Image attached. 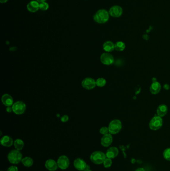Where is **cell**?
Wrapping results in <instances>:
<instances>
[{"instance_id":"cell-1","label":"cell","mask_w":170,"mask_h":171,"mask_svg":"<svg viewBox=\"0 0 170 171\" xmlns=\"http://www.w3.org/2000/svg\"><path fill=\"white\" fill-rule=\"evenodd\" d=\"M109 12L106 10H99L95 14L93 19L97 23L104 24L109 20Z\"/></svg>"},{"instance_id":"cell-2","label":"cell","mask_w":170,"mask_h":171,"mask_svg":"<svg viewBox=\"0 0 170 171\" xmlns=\"http://www.w3.org/2000/svg\"><path fill=\"white\" fill-rule=\"evenodd\" d=\"M8 161L14 165H16L22 162L23 155L20 151L13 150L10 151L8 155Z\"/></svg>"},{"instance_id":"cell-3","label":"cell","mask_w":170,"mask_h":171,"mask_svg":"<svg viewBox=\"0 0 170 171\" xmlns=\"http://www.w3.org/2000/svg\"><path fill=\"white\" fill-rule=\"evenodd\" d=\"M106 158V154L99 151H95L91 154L90 157L91 162L96 165H100L103 163Z\"/></svg>"},{"instance_id":"cell-4","label":"cell","mask_w":170,"mask_h":171,"mask_svg":"<svg viewBox=\"0 0 170 171\" xmlns=\"http://www.w3.org/2000/svg\"><path fill=\"white\" fill-rule=\"evenodd\" d=\"M108 129L110 134H117L122 129V123L117 119L112 120L109 125Z\"/></svg>"},{"instance_id":"cell-5","label":"cell","mask_w":170,"mask_h":171,"mask_svg":"<svg viewBox=\"0 0 170 171\" xmlns=\"http://www.w3.org/2000/svg\"><path fill=\"white\" fill-rule=\"evenodd\" d=\"M163 125V119L162 117L156 116L153 117L149 123V127L152 130L156 131L160 129Z\"/></svg>"},{"instance_id":"cell-6","label":"cell","mask_w":170,"mask_h":171,"mask_svg":"<svg viewBox=\"0 0 170 171\" xmlns=\"http://www.w3.org/2000/svg\"><path fill=\"white\" fill-rule=\"evenodd\" d=\"M12 111L17 115H22L26 110V105L22 101H17L12 106Z\"/></svg>"},{"instance_id":"cell-7","label":"cell","mask_w":170,"mask_h":171,"mask_svg":"<svg viewBox=\"0 0 170 171\" xmlns=\"http://www.w3.org/2000/svg\"><path fill=\"white\" fill-rule=\"evenodd\" d=\"M57 163L59 168L60 169L66 170L70 166V160L67 156L62 155L57 159Z\"/></svg>"},{"instance_id":"cell-8","label":"cell","mask_w":170,"mask_h":171,"mask_svg":"<svg viewBox=\"0 0 170 171\" xmlns=\"http://www.w3.org/2000/svg\"><path fill=\"white\" fill-rule=\"evenodd\" d=\"M82 86L86 90H92L94 89L96 86V81L91 78H86L83 80Z\"/></svg>"},{"instance_id":"cell-9","label":"cell","mask_w":170,"mask_h":171,"mask_svg":"<svg viewBox=\"0 0 170 171\" xmlns=\"http://www.w3.org/2000/svg\"><path fill=\"white\" fill-rule=\"evenodd\" d=\"M100 61L102 64L105 65H110L113 64L114 61V57L109 53H103L100 56Z\"/></svg>"},{"instance_id":"cell-10","label":"cell","mask_w":170,"mask_h":171,"mask_svg":"<svg viewBox=\"0 0 170 171\" xmlns=\"http://www.w3.org/2000/svg\"><path fill=\"white\" fill-rule=\"evenodd\" d=\"M109 13L112 17H120L123 14V9L119 6H113L109 10Z\"/></svg>"},{"instance_id":"cell-11","label":"cell","mask_w":170,"mask_h":171,"mask_svg":"<svg viewBox=\"0 0 170 171\" xmlns=\"http://www.w3.org/2000/svg\"><path fill=\"white\" fill-rule=\"evenodd\" d=\"M73 165L76 169L80 171H84L87 166L86 162L81 158L76 159L73 162Z\"/></svg>"},{"instance_id":"cell-12","label":"cell","mask_w":170,"mask_h":171,"mask_svg":"<svg viewBox=\"0 0 170 171\" xmlns=\"http://www.w3.org/2000/svg\"><path fill=\"white\" fill-rule=\"evenodd\" d=\"M113 142V137L111 134H108L103 135L101 139V144L102 146L108 147Z\"/></svg>"},{"instance_id":"cell-13","label":"cell","mask_w":170,"mask_h":171,"mask_svg":"<svg viewBox=\"0 0 170 171\" xmlns=\"http://www.w3.org/2000/svg\"><path fill=\"white\" fill-rule=\"evenodd\" d=\"M45 167L46 169L50 171H55L59 168L57 162L53 159H48L45 163Z\"/></svg>"},{"instance_id":"cell-14","label":"cell","mask_w":170,"mask_h":171,"mask_svg":"<svg viewBox=\"0 0 170 171\" xmlns=\"http://www.w3.org/2000/svg\"><path fill=\"white\" fill-rule=\"evenodd\" d=\"M40 3L37 1H32L28 4L26 6V8L28 11L31 13L37 12L39 9Z\"/></svg>"},{"instance_id":"cell-15","label":"cell","mask_w":170,"mask_h":171,"mask_svg":"<svg viewBox=\"0 0 170 171\" xmlns=\"http://www.w3.org/2000/svg\"><path fill=\"white\" fill-rule=\"evenodd\" d=\"M2 102L3 104L7 107H11L14 104V100L12 99V97L8 94L3 95Z\"/></svg>"},{"instance_id":"cell-16","label":"cell","mask_w":170,"mask_h":171,"mask_svg":"<svg viewBox=\"0 0 170 171\" xmlns=\"http://www.w3.org/2000/svg\"><path fill=\"white\" fill-rule=\"evenodd\" d=\"M119 153V151L115 147H112L108 149L106 153V158L109 159H113L117 156Z\"/></svg>"},{"instance_id":"cell-17","label":"cell","mask_w":170,"mask_h":171,"mask_svg":"<svg viewBox=\"0 0 170 171\" xmlns=\"http://www.w3.org/2000/svg\"><path fill=\"white\" fill-rule=\"evenodd\" d=\"M1 144L5 147H10L14 143L12 139L9 136H5L1 139Z\"/></svg>"},{"instance_id":"cell-18","label":"cell","mask_w":170,"mask_h":171,"mask_svg":"<svg viewBox=\"0 0 170 171\" xmlns=\"http://www.w3.org/2000/svg\"><path fill=\"white\" fill-rule=\"evenodd\" d=\"M161 86L157 81H154L150 86V92L153 95H156L161 90Z\"/></svg>"},{"instance_id":"cell-19","label":"cell","mask_w":170,"mask_h":171,"mask_svg":"<svg viewBox=\"0 0 170 171\" xmlns=\"http://www.w3.org/2000/svg\"><path fill=\"white\" fill-rule=\"evenodd\" d=\"M167 112H168V107L166 105H160L157 109V115L160 117H164L167 114Z\"/></svg>"},{"instance_id":"cell-20","label":"cell","mask_w":170,"mask_h":171,"mask_svg":"<svg viewBox=\"0 0 170 171\" xmlns=\"http://www.w3.org/2000/svg\"><path fill=\"white\" fill-rule=\"evenodd\" d=\"M103 49L108 53L111 52L115 49V44L111 41H106L103 45Z\"/></svg>"},{"instance_id":"cell-21","label":"cell","mask_w":170,"mask_h":171,"mask_svg":"<svg viewBox=\"0 0 170 171\" xmlns=\"http://www.w3.org/2000/svg\"><path fill=\"white\" fill-rule=\"evenodd\" d=\"M14 145L15 149L21 151L24 147V142L21 139H17L14 141Z\"/></svg>"},{"instance_id":"cell-22","label":"cell","mask_w":170,"mask_h":171,"mask_svg":"<svg viewBox=\"0 0 170 171\" xmlns=\"http://www.w3.org/2000/svg\"><path fill=\"white\" fill-rule=\"evenodd\" d=\"M22 163L24 166L26 167H31L34 164V161L33 159L29 157H26L24 158H23L22 160Z\"/></svg>"},{"instance_id":"cell-23","label":"cell","mask_w":170,"mask_h":171,"mask_svg":"<svg viewBox=\"0 0 170 171\" xmlns=\"http://www.w3.org/2000/svg\"><path fill=\"white\" fill-rule=\"evenodd\" d=\"M125 44L122 41H118L115 44V50L117 51H123L125 49Z\"/></svg>"},{"instance_id":"cell-24","label":"cell","mask_w":170,"mask_h":171,"mask_svg":"<svg viewBox=\"0 0 170 171\" xmlns=\"http://www.w3.org/2000/svg\"><path fill=\"white\" fill-rule=\"evenodd\" d=\"M106 84V81L103 78H98L96 81V86L99 87H103Z\"/></svg>"},{"instance_id":"cell-25","label":"cell","mask_w":170,"mask_h":171,"mask_svg":"<svg viewBox=\"0 0 170 171\" xmlns=\"http://www.w3.org/2000/svg\"><path fill=\"white\" fill-rule=\"evenodd\" d=\"M103 166L105 168H110L111 166L112 161L111 159L106 158L103 162Z\"/></svg>"},{"instance_id":"cell-26","label":"cell","mask_w":170,"mask_h":171,"mask_svg":"<svg viewBox=\"0 0 170 171\" xmlns=\"http://www.w3.org/2000/svg\"><path fill=\"white\" fill-rule=\"evenodd\" d=\"M164 159L167 161H170V148H167L163 153Z\"/></svg>"},{"instance_id":"cell-27","label":"cell","mask_w":170,"mask_h":171,"mask_svg":"<svg viewBox=\"0 0 170 171\" xmlns=\"http://www.w3.org/2000/svg\"><path fill=\"white\" fill-rule=\"evenodd\" d=\"M39 8H40V9L42 11H46L49 8V5L46 2H42V3H40Z\"/></svg>"},{"instance_id":"cell-28","label":"cell","mask_w":170,"mask_h":171,"mask_svg":"<svg viewBox=\"0 0 170 171\" xmlns=\"http://www.w3.org/2000/svg\"><path fill=\"white\" fill-rule=\"evenodd\" d=\"M99 132H100V133L103 135H106V134H108V133H109L108 127H103L101 128L100 129Z\"/></svg>"},{"instance_id":"cell-29","label":"cell","mask_w":170,"mask_h":171,"mask_svg":"<svg viewBox=\"0 0 170 171\" xmlns=\"http://www.w3.org/2000/svg\"><path fill=\"white\" fill-rule=\"evenodd\" d=\"M7 171H18V168L15 166H11L8 168Z\"/></svg>"},{"instance_id":"cell-30","label":"cell","mask_w":170,"mask_h":171,"mask_svg":"<svg viewBox=\"0 0 170 171\" xmlns=\"http://www.w3.org/2000/svg\"><path fill=\"white\" fill-rule=\"evenodd\" d=\"M68 120H69V117L67 115L63 116L61 118V121H62V122H64V123L68 121Z\"/></svg>"},{"instance_id":"cell-31","label":"cell","mask_w":170,"mask_h":171,"mask_svg":"<svg viewBox=\"0 0 170 171\" xmlns=\"http://www.w3.org/2000/svg\"><path fill=\"white\" fill-rule=\"evenodd\" d=\"M12 111V107H7V111L8 112V113H11Z\"/></svg>"},{"instance_id":"cell-32","label":"cell","mask_w":170,"mask_h":171,"mask_svg":"<svg viewBox=\"0 0 170 171\" xmlns=\"http://www.w3.org/2000/svg\"><path fill=\"white\" fill-rule=\"evenodd\" d=\"M92 171L90 169V168L89 166L87 165V168L85 169L84 171Z\"/></svg>"},{"instance_id":"cell-33","label":"cell","mask_w":170,"mask_h":171,"mask_svg":"<svg viewBox=\"0 0 170 171\" xmlns=\"http://www.w3.org/2000/svg\"><path fill=\"white\" fill-rule=\"evenodd\" d=\"M145 171V170L143 169V168H138L136 170V171Z\"/></svg>"},{"instance_id":"cell-34","label":"cell","mask_w":170,"mask_h":171,"mask_svg":"<svg viewBox=\"0 0 170 171\" xmlns=\"http://www.w3.org/2000/svg\"><path fill=\"white\" fill-rule=\"evenodd\" d=\"M8 1V0H0V2L2 4L6 3Z\"/></svg>"},{"instance_id":"cell-35","label":"cell","mask_w":170,"mask_h":171,"mask_svg":"<svg viewBox=\"0 0 170 171\" xmlns=\"http://www.w3.org/2000/svg\"><path fill=\"white\" fill-rule=\"evenodd\" d=\"M37 2H39V3H42V2H45L46 0H36Z\"/></svg>"},{"instance_id":"cell-36","label":"cell","mask_w":170,"mask_h":171,"mask_svg":"<svg viewBox=\"0 0 170 171\" xmlns=\"http://www.w3.org/2000/svg\"></svg>"}]
</instances>
